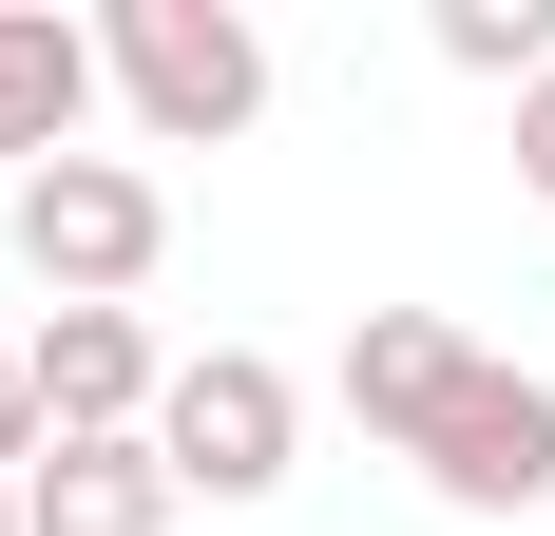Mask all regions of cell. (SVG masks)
I'll return each instance as SVG.
<instances>
[{"mask_svg": "<svg viewBox=\"0 0 555 536\" xmlns=\"http://www.w3.org/2000/svg\"><path fill=\"white\" fill-rule=\"evenodd\" d=\"M20 403H39V441H154L172 365H154V326H134V307H39Z\"/></svg>", "mask_w": 555, "mask_h": 536, "instance_id": "cell-5", "label": "cell"}, {"mask_svg": "<svg viewBox=\"0 0 555 536\" xmlns=\"http://www.w3.org/2000/svg\"><path fill=\"white\" fill-rule=\"evenodd\" d=\"M0 230H20V268H39L57 307H134V288L172 268V192H154L134 154H57V173H20V192H0Z\"/></svg>", "mask_w": 555, "mask_h": 536, "instance_id": "cell-2", "label": "cell"}, {"mask_svg": "<svg viewBox=\"0 0 555 536\" xmlns=\"http://www.w3.org/2000/svg\"><path fill=\"white\" fill-rule=\"evenodd\" d=\"M0 480H39V403H20V345H0Z\"/></svg>", "mask_w": 555, "mask_h": 536, "instance_id": "cell-10", "label": "cell"}, {"mask_svg": "<svg viewBox=\"0 0 555 536\" xmlns=\"http://www.w3.org/2000/svg\"><path fill=\"white\" fill-rule=\"evenodd\" d=\"M96 97H115V77H96V20H57V0H0V154H20V173H57Z\"/></svg>", "mask_w": 555, "mask_h": 536, "instance_id": "cell-6", "label": "cell"}, {"mask_svg": "<svg viewBox=\"0 0 555 536\" xmlns=\"http://www.w3.org/2000/svg\"><path fill=\"white\" fill-rule=\"evenodd\" d=\"M460 365H479V345H460L441 307H364L345 326V422L384 441V460H422V422L460 403Z\"/></svg>", "mask_w": 555, "mask_h": 536, "instance_id": "cell-7", "label": "cell"}, {"mask_svg": "<svg viewBox=\"0 0 555 536\" xmlns=\"http://www.w3.org/2000/svg\"><path fill=\"white\" fill-rule=\"evenodd\" d=\"M422 498H441V518H555V383L479 345L460 403L422 422Z\"/></svg>", "mask_w": 555, "mask_h": 536, "instance_id": "cell-4", "label": "cell"}, {"mask_svg": "<svg viewBox=\"0 0 555 536\" xmlns=\"http://www.w3.org/2000/svg\"><path fill=\"white\" fill-rule=\"evenodd\" d=\"M441 58L499 77V97H537V77H555V0H441Z\"/></svg>", "mask_w": 555, "mask_h": 536, "instance_id": "cell-9", "label": "cell"}, {"mask_svg": "<svg viewBox=\"0 0 555 536\" xmlns=\"http://www.w3.org/2000/svg\"><path fill=\"white\" fill-rule=\"evenodd\" d=\"M20 536H172V460L154 441H39Z\"/></svg>", "mask_w": 555, "mask_h": 536, "instance_id": "cell-8", "label": "cell"}, {"mask_svg": "<svg viewBox=\"0 0 555 536\" xmlns=\"http://www.w3.org/2000/svg\"><path fill=\"white\" fill-rule=\"evenodd\" d=\"M517 173H537V192H555V77H537V97H517Z\"/></svg>", "mask_w": 555, "mask_h": 536, "instance_id": "cell-11", "label": "cell"}, {"mask_svg": "<svg viewBox=\"0 0 555 536\" xmlns=\"http://www.w3.org/2000/svg\"><path fill=\"white\" fill-rule=\"evenodd\" d=\"M96 77H115V115H134L154 154H230V135L269 115V20H249V0H115Z\"/></svg>", "mask_w": 555, "mask_h": 536, "instance_id": "cell-1", "label": "cell"}, {"mask_svg": "<svg viewBox=\"0 0 555 536\" xmlns=\"http://www.w3.org/2000/svg\"><path fill=\"white\" fill-rule=\"evenodd\" d=\"M154 460H172V498H287V460H307V383H287L269 345H211V365H172Z\"/></svg>", "mask_w": 555, "mask_h": 536, "instance_id": "cell-3", "label": "cell"}, {"mask_svg": "<svg viewBox=\"0 0 555 536\" xmlns=\"http://www.w3.org/2000/svg\"><path fill=\"white\" fill-rule=\"evenodd\" d=\"M0 536H20V480H0Z\"/></svg>", "mask_w": 555, "mask_h": 536, "instance_id": "cell-12", "label": "cell"}]
</instances>
